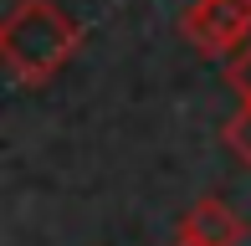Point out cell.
I'll return each instance as SVG.
<instances>
[{
    "label": "cell",
    "instance_id": "obj_1",
    "mask_svg": "<svg viewBox=\"0 0 251 246\" xmlns=\"http://www.w3.org/2000/svg\"><path fill=\"white\" fill-rule=\"evenodd\" d=\"M82 47V26L56 0H16L0 21V62L16 87H47Z\"/></svg>",
    "mask_w": 251,
    "mask_h": 246
},
{
    "label": "cell",
    "instance_id": "obj_2",
    "mask_svg": "<svg viewBox=\"0 0 251 246\" xmlns=\"http://www.w3.org/2000/svg\"><path fill=\"white\" fill-rule=\"evenodd\" d=\"M179 31L200 57H236L251 41V0H190Z\"/></svg>",
    "mask_w": 251,
    "mask_h": 246
},
{
    "label": "cell",
    "instance_id": "obj_3",
    "mask_svg": "<svg viewBox=\"0 0 251 246\" xmlns=\"http://www.w3.org/2000/svg\"><path fill=\"white\" fill-rule=\"evenodd\" d=\"M175 241H185V246H241L246 226H241V216H236L221 195H205V200H195V205L185 210Z\"/></svg>",
    "mask_w": 251,
    "mask_h": 246
},
{
    "label": "cell",
    "instance_id": "obj_4",
    "mask_svg": "<svg viewBox=\"0 0 251 246\" xmlns=\"http://www.w3.org/2000/svg\"><path fill=\"white\" fill-rule=\"evenodd\" d=\"M226 149H231L236 159L251 170V103H241V113L226 123Z\"/></svg>",
    "mask_w": 251,
    "mask_h": 246
},
{
    "label": "cell",
    "instance_id": "obj_5",
    "mask_svg": "<svg viewBox=\"0 0 251 246\" xmlns=\"http://www.w3.org/2000/svg\"><path fill=\"white\" fill-rule=\"evenodd\" d=\"M226 82L236 87V98H241V103H251V41L236 51V57H226Z\"/></svg>",
    "mask_w": 251,
    "mask_h": 246
},
{
    "label": "cell",
    "instance_id": "obj_6",
    "mask_svg": "<svg viewBox=\"0 0 251 246\" xmlns=\"http://www.w3.org/2000/svg\"><path fill=\"white\" fill-rule=\"evenodd\" d=\"M175 246H185V241H175Z\"/></svg>",
    "mask_w": 251,
    "mask_h": 246
}]
</instances>
